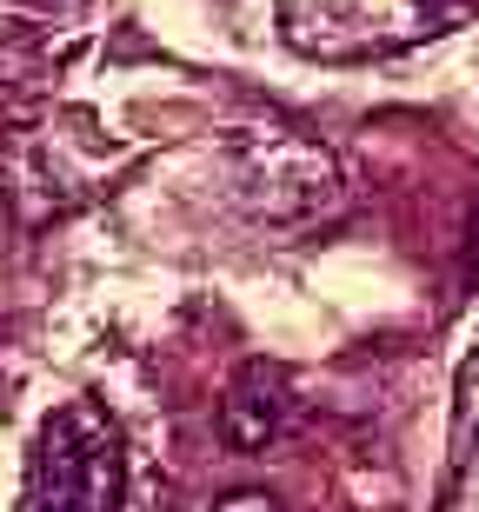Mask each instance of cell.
<instances>
[{"label":"cell","instance_id":"obj_1","mask_svg":"<svg viewBox=\"0 0 479 512\" xmlns=\"http://www.w3.org/2000/svg\"><path fill=\"white\" fill-rule=\"evenodd\" d=\"M220 173L227 200L253 227H313L340 207V167L320 140L280 120H253L220 140Z\"/></svg>","mask_w":479,"mask_h":512},{"label":"cell","instance_id":"obj_4","mask_svg":"<svg viewBox=\"0 0 479 512\" xmlns=\"http://www.w3.org/2000/svg\"><path fill=\"white\" fill-rule=\"evenodd\" d=\"M114 173V153H100L87 120H60V127H20L0 147V193L20 213V227H47L80 200H94Z\"/></svg>","mask_w":479,"mask_h":512},{"label":"cell","instance_id":"obj_7","mask_svg":"<svg viewBox=\"0 0 479 512\" xmlns=\"http://www.w3.org/2000/svg\"><path fill=\"white\" fill-rule=\"evenodd\" d=\"M213 512H287V506H280L273 493H227Z\"/></svg>","mask_w":479,"mask_h":512},{"label":"cell","instance_id":"obj_3","mask_svg":"<svg viewBox=\"0 0 479 512\" xmlns=\"http://www.w3.org/2000/svg\"><path fill=\"white\" fill-rule=\"evenodd\" d=\"M27 499L34 512H120L127 499V446L120 426L94 399H74L47 413L27 466Z\"/></svg>","mask_w":479,"mask_h":512},{"label":"cell","instance_id":"obj_6","mask_svg":"<svg viewBox=\"0 0 479 512\" xmlns=\"http://www.w3.org/2000/svg\"><path fill=\"white\" fill-rule=\"evenodd\" d=\"M453 512H479V353L460 366V399H453Z\"/></svg>","mask_w":479,"mask_h":512},{"label":"cell","instance_id":"obj_5","mask_svg":"<svg viewBox=\"0 0 479 512\" xmlns=\"http://www.w3.org/2000/svg\"><path fill=\"white\" fill-rule=\"evenodd\" d=\"M280 426H287V366L247 360L233 373L227 399H220V439L233 453H260Z\"/></svg>","mask_w":479,"mask_h":512},{"label":"cell","instance_id":"obj_2","mask_svg":"<svg viewBox=\"0 0 479 512\" xmlns=\"http://www.w3.org/2000/svg\"><path fill=\"white\" fill-rule=\"evenodd\" d=\"M479 0H280V34L307 60H373L453 34Z\"/></svg>","mask_w":479,"mask_h":512}]
</instances>
